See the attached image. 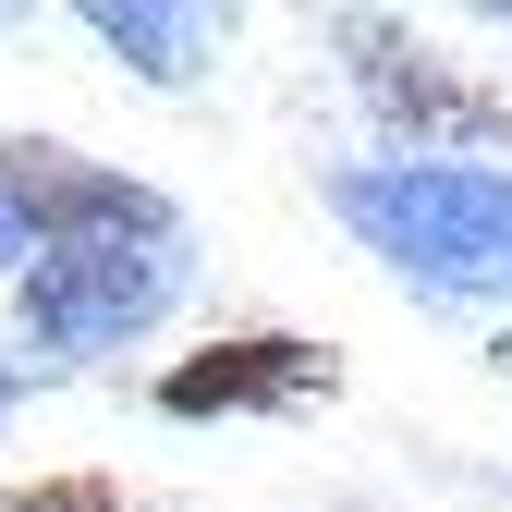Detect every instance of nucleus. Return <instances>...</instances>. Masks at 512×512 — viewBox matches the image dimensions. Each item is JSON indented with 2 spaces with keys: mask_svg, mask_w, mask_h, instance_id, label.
Returning a JSON list of instances; mask_svg holds the SVG:
<instances>
[{
  "mask_svg": "<svg viewBox=\"0 0 512 512\" xmlns=\"http://www.w3.org/2000/svg\"><path fill=\"white\" fill-rule=\"evenodd\" d=\"M342 49H354V98L391 122V159H452L476 135H512V110L488 86H464L427 37H403L391 13H342Z\"/></svg>",
  "mask_w": 512,
  "mask_h": 512,
  "instance_id": "nucleus-3",
  "label": "nucleus"
},
{
  "mask_svg": "<svg viewBox=\"0 0 512 512\" xmlns=\"http://www.w3.org/2000/svg\"><path fill=\"white\" fill-rule=\"evenodd\" d=\"M476 13H488V25H512V0H476Z\"/></svg>",
  "mask_w": 512,
  "mask_h": 512,
  "instance_id": "nucleus-10",
  "label": "nucleus"
},
{
  "mask_svg": "<svg viewBox=\"0 0 512 512\" xmlns=\"http://www.w3.org/2000/svg\"><path fill=\"white\" fill-rule=\"evenodd\" d=\"M25 403V354H0V415H13Z\"/></svg>",
  "mask_w": 512,
  "mask_h": 512,
  "instance_id": "nucleus-9",
  "label": "nucleus"
},
{
  "mask_svg": "<svg viewBox=\"0 0 512 512\" xmlns=\"http://www.w3.org/2000/svg\"><path fill=\"white\" fill-rule=\"evenodd\" d=\"M196 293V244L183 232H86V244H37L13 269V330L61 366L147 342L159 317Z\"/></svg>",
  "mask_w": 512,
  "mask_h": 512,
  "instance_id": "nucleus-2",
  "label": "nucleus"
},
{
  "mask_svg": "<svg viewBox=\"0 0 512 512\" xmlns=\"http://www.w3.org/2000/svg\"><path fill=\"white\" fill-rule=\"evenodd\" d=\"M0 512H135L122 500V476H37V488H13Z\"/></svg>",
  "mask_w": 512,
  "mask_h": 512,
  "instance_id": "nucleus-7",
  "label": "nucleus"
},
{
  "mask_svg": "<svg viewBox=\"0 0 512 512\" xmlns=\"http://www.w3.org/2000/svg\"><path fill=\"white\" fill-rule=\"evenodd\" d=\"M342 391V354L305 342V330H220L196 354L159 366V415L171 427H220V415H293V403H330Z\"/></svg>",
  "mask_w": 512,
  "mask_h": 512,
  "instance_id": "nucleus-4",
  "label": "nucleus"
},
{
  "mask_svg": "<svg viewBox=\"0 0 512 512\" xmlns=\"http://www.w3.org/2000/svg\"><path fill=\"white\" fill-rule=\"evenodd\" d=\"M0 13H25V0H0Z\"/></svg>",
  "mask_w": 512,
  "mask_h": 512,
  "instance_id": "nucleus-11",
  "label": "nucleus"
},
{
  "mask_svg": "<svg viewBox=\"0 0 512 512\" xmlns=\"http://www.w3.org/2000/svg\"><path fill=\"white\" fill-rule=\"evenodd\" d=\"M330 220L403 293L512 317V171L500 159H342Z\"/></svg>",
  "mask_w": 512,
  "mask_h": 512,
  "instance_id": "nucleus-1",
  "label": "nucleus"
},
{
  "mask_svg": "<svg viewBox=\"0 0 512 512\" xmlns=\"http://www.w3.org/2000/svg\"><path fill=\"white\" fill-rule=\"evenodd\" d=\"M74 25L135 86H196L208 61H220V37L244 25V0H74Z\"/></svg>",
  "mask_w": 512,
  "mask_h": 512,
  "instance_id": "nucleus-6",
  "label": "nucleus"
},
{
  "mask_svg": "<svg viewBox=\"0 0 512 512\" xmlns=\"http://www.w3.org/2000/svg\"><path fill=\"white\" fill-rule=\"evenodd\" d=\"M0 196L25 208L37 244H86V232H183L159 183L110 171V159H86V147H49V135H13V147H0Z\"/></svg>",
  "mask_w": 512,
  "mask_h": 512,
  "instance_id": "nucleus-5",
  "label": "nucleus"
},
{
  "mask_svg": "<svg viewBox=\"0 0 512 512\" xmlns=\"http://www.w3.org/2000/svg\"><path fill=\"white\" fill-rule=\"evenodd\" d=\"M25 256H37V232H25V208H13V196H0V269H25Z\"/></svg>",
  "mask_w": 512,
  "mask_h": 512,
  "instance_id": "nucleus-8",
  "label": "nucleus"
}]
</instances>
